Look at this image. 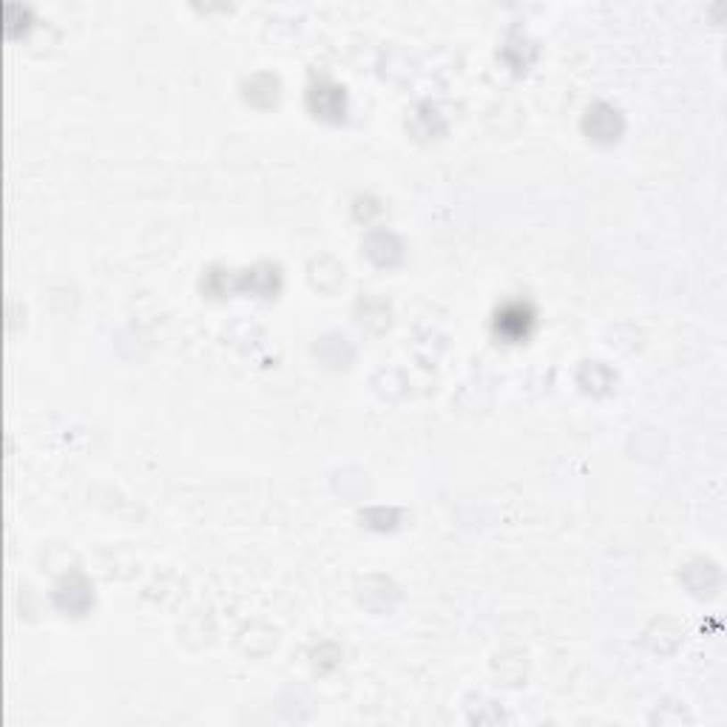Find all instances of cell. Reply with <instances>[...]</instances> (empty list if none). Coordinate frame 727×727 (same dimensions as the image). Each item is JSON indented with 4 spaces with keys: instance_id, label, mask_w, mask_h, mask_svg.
<instances>
[{
    "instance_id": "cell-1",
    "label": "cell",
    "mask_w": 727,
    "mask_h": 727,
    "mask_svg": "<svg viewBox=\"0 0 727 727\" xmlns=\"http://www.w3.org/2000/svg\"><path fill=\"white\" fill-rule=\"evenodd\" d=\"M529 327H532V310L523 304H512L500 310L498 316V333L506 335L508 342H517V338H525L529 335Z\"/></svg>"
}]
</instances>
